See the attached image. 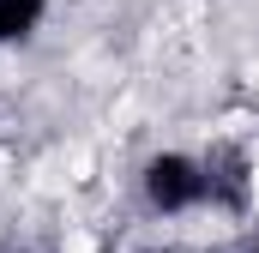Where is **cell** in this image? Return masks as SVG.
I'll list each match as a JSON object with an SVG mask.
<instances>
[{"label":"cell","instance_id":"obj_1","mask_svg":"<svg viewBox=\"0 0 259 253\" xmlns=\"http://www.w3.org/2000/svg\"><path fill=\"white\" fill-rule=\"evenodd\" d=\"M139 199L157 217H193L211 205V175L193 151H151L139 163Z\"/></svg>","mask_w":259,"mask_h":253},{"label":"cell","instance_id":"obj_2","mask_svg":"<svg viewBox=\"0 0 259 253\" xmlns=\"http://www.w3.org/2000/svg\"><path fill=\"white\" fill-rule=\"evenodd\" d=\"M49 18V0H0V49H18L42 30Z\"/></svg>","mask_w":259,"mask_h":253}]
</instances>
